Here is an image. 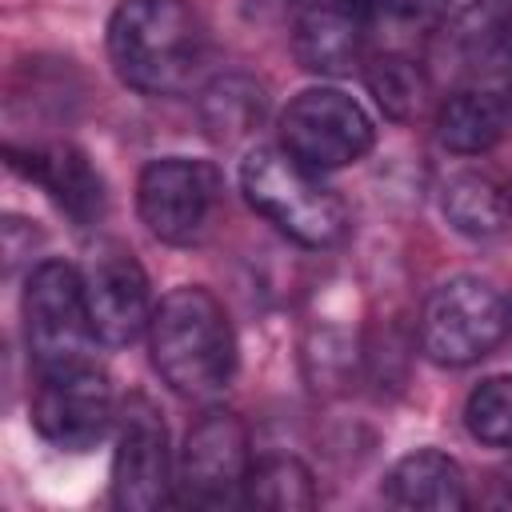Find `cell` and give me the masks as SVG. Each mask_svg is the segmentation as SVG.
Wrapping results in <instances>:
<instances>
[{
  "label": "cell",
  "instance_id": "16",
  "mask_svg": "<svg viewBox=\"0 0 512 512\" xmlns=\"http://www.w3.org/2000/svg\"><path fill=\"white\" fill-rule=\"evenodd\" d=\"M508 128L512 120H508L504 92H492V88H456L452 96H444L436 112V140L460 156L488 152Z\"/></svg>",
  "mask_w": 512,
  "mask_h": 512
},
{
  "label": "cell",
  "instance_id": "2",
  "mask_svg": "<svg viewBox=\"0 0 512 512\" xmlns=\"http://www.w3.org/2000/svg\"><path fill=\"white\" fill-rule=\"evenodd\" d=\"M148 348L160 380L188 400L216 396L236 372V332L228 324V312L200 284L172 288L156 304Z\"/></svg>",
  "mask_w": 512,
  "mask_h": 512
},
{
  "label": "cell",
  "instance_id": "8",
  "mask_svg": "<svg viewBox=\"0 0 512 512\" xmlns=\"http://www.w3.org/2000/svg\"><path fill=\"white\" fill-rule=\"evenodd\" d=\"M220 204V172L208 160L160 156L148 160L136 180V212L144 228L164 244H196Z\"/></svg>",
  "mask_w": 512,
  "mask_h": 512
},
{
  "label": "cell",
  "instance_id": "4",
  "mask_svg": "<svg viewBox=\"0 0 512 512\" xmlns=\"http://www.w3.org/2000/svg\"><path fill=\"white\" fill-rule=\"evenodd\" d=\"M508 332L504 296L480 276H452L436 284L420 308V352L440 368H468L484 360Z\"/></svg>",
  "mask_w": 512,
  "mask_h": 512
},
{
  "label": "cell",
  "instance_id": "9",
  "mask_svg": "<svg viewBox=\"0 0 512 512\" xmlns=\"http://www.w3.org/2000/svg\"><path fill=\"white\" fill-rule=\"evenodd\" d=\"M112 424V384L92 360L40 372V384L32 392V428L48 444L64 452H88L108 436Z\"/></svg>",
  "mask_w": 512,
  "mask_h": 512
},
{
  "label": "cell",
  "instance_id": "13",
  "mask_svg": "<svg viewBox=\"0 0 512 512\" xmlns=\"http://www.w3.org/2000/svg\"><path fill=\"white\" fill-rule=\"evenodd\" d=\"M364 40H368V16L340 0H308L300 4L292 52L304 72L312 76H348L356 64H364Z\"/></svg>",
  "mask_w": 512,
  "mask_h": 512
},
{
  "label": "cell",
  "instance_id": "20",
  "mask_svg": "<svg viewBox=\"0 0 512 512\" xmlns=\"http://www.w3.org/2000/svg\"><path fill=\"white\" fill-rule=\"evenodd\" d=\"M244 500L268 512H308L316 508V480L296 456H264L248 472Z\"/></svg>",
  "mask_w": 512,
  "mask_h": 512
},
{
  "label": "cell",
  "instance_id": "5",
  "mask_svg": "<svg viewBox=\"0 0 512 512\" xmlns=\"http://www.w3.org/2000/svg\"><path fill=\"white\" fill-rule=\"evenodd\" d=\"M24 340L40 372L92 360L96 328L84 300V276L64 260H40L24 284Z\"/></svg>",
  "mask_w": 512,
  "mask_h": 512
},
{
  "label": "cell",
  "instance_id": "18",
  "mask_svg": "<svg viewBox=\"0 0 512 512\" xmlns=\"http://www.w3.org/2000/svg\"><path fill=\"white\" fill-rule=\"evenodd\" d=\"M444 220L472 240H492L512 228V200L504 184L484 172H452L440 188Z\"/></svg>",
  "mask_w": 512,
  "mask_h": 512
},
{
  "label": "cell",
  "instance_id": "23",
  "mask_svg": "<svg viewBox=\"0 0 512 512\" xmlns=\"http://www.w3.org/2000/svg\"><path fill=\"white\" fill-rule=\"evenodd\" d=\"M508 332H512V308H508Z\"/></svg>",
  "mask_w": 512,
  "mask_h": 512
},
{
  "label": "cell",
  "instance_id": "15",
  "mask_svg": "<svg viewBox=\"0 0 512 512\" xmlns=\"http://www.w3.org/2000/svg\"><path fill=\"white\" fill-rule=\"evenodd\" d=\"M448 56L464 72H504L512 68V0L468 4L444 36Z\"/></svg>",
  "mask_w": 512,
  "mask_h": 512
},
{
  "label": "cell",
  "instance_id": "19",
  "mask_svg": "<svg viewBox=\"0 0 512 512\" xmlns=\"http://www.w3.org/2000/svg\"><path fill=\"white\" fill-rule=\"evenodd\" d=\"M364 84L376 96V104L384 108V116H392V120H416L428 108V96H432L428 72L404 52L372 56L364 64Z\"/></svg>",
  "mask_w": 512,
  "mask_h": 512
},
{
  "label": "cell",
  "instance_id": "6",
  "mask_svg": "<svg viewBox=\"0 0 512 512\" xmlns=\"http://www.w3.org/2000/svg\"><path fill=\"white\" fill-rule=\"evenodd\" d=\"M372 140L368 112L340 88H308L280 112V148L320 176L368 156Z\"/></svg>",
  "mask_w": 512,
  "mask_h": 512
},
{
  "label": "cell",
  "instance_id": "17",
  "mask_svg": "<svg viewBox=\"0 0 512 512\" xmlns=\"http://www.w3.org/2000/svg\"><path fill=\"white\" fill-rule=\"evenodd\" d=\"M196 108H200V124H204L208 140L236 144L264 120L268 92L248 72H220L200 88Z\"/></svg>",
  "mask_w": 512,
  "mask_h": 512
},
{
  "label": "cell",
  "instance_id": "10",
  "mask_svg": "<svg viewBox=\"0 0 512 512\" xmlns=\"http://www.w3.org/2000/svg\"><path fill=\"white\" fill-rule=\"evenodd\" d=\"M176 472L168 452V428L148 396H128L116 412L112 452V504L124 512H152L172 500Z\"/></svg>",
  "mask_w": 512,
  "mask_h": 512
},
{
  "label": "cell",
  "instance_id": "21",
  "mask_svg": "<svg viewBox=\"0 0 512 512\" xmlns=\"http://www.w3.org/2000/svg\"><path fill=\"white\" fill-rule=\"evenodd\" d=\"M464 424L472 440L488 448H512V372L480 380L464 400Z\"/></svg>",
  "mask_w": 512,
  "mask_h": 512
},
{
  "label": "cell",
  "instance_id": "22",
  "mask_svg": "<svg viewBox=\"0 0 512 512\" xmlns=\"http://www.w3.org/2000/svg\"><path fill=\"white\" fill-rule=\"evenodd\" d=\"M504 104H508V120H512V80H508V88H504Z\"/></svg>",
  "mask_w": 512,
  "mask_h": 512
},
{
  "label": "cell",
  "instance_id": "11",
  "mask_svg": "<svg viewBox=\"0 0 512 512\" xmlns=\"http://www.w3.org/2000/svg\"><path fill=\"white\" fill-rule=\"evenodd\" d=\"M80 276H84V300H88V316L100 344L124 348L148 332L156 312L148 276L124 244H100Z\"/></svg>",
  "mask_w": 512,
  "mask_h": 512
},
{
  "label": "cell",
  "instance_id": "1",
  "mask_svg": "<svg viewBox=\"0 0 512 512\" xmlns=\"http://www.w3.org/2000/svg\"><path fill=\"white\" fill-rule=\"evenodd\" d=\"M108 60L132 92L184 96L208 72V32L188 0H120L108 20Z\"/></svg>",
  "mask_w": 512,
  "mask_h": 512
},
{
  "label": "cell",
  "instance_id": "12",
  "mask_svg": "<svg viewBox=\"0 0 512 512\" xmlns=\"http://www.w3.org/2000/svg\"><path fill=\"white\" fill-rule=\"evenodd\" d=\"M4 160L24 180L40 184L76 228H92L96 220H104V180L76 144H8Z\"/></svg>",
  "mask_w": 512,
  "mask_h": 512
},
{
  "label": "cell",
  "instance_id": "7",
  "mask_svg": "<svg viewBox=\"0 0 512 512\" xmlns=\"http://www.w3.org/2000/svg\"><path fill=\"white\" fill-rule=\"evenodd\" d=\"M252 472L248 428L232 408H208L184 436L176 460V496L192 508H228L244 500Z\"/></svg>",
  "mask_w": 512,
  "mask_h": 512
},
{
  "label": "cell",
  "instance_id": "3",
  "mask_svg": "<svg viewBox=\"0 0 512 512\" xmlns=\"http://www.w3.org/2000/svg\"><path fill=\"white\" fill-rule=\"evenodd\" d=\"M240 192L256 216L304 248H328L348 232L340 192L284 148H252L240 164Z\"/></svg>",
  "mask_w": 512,
  "mask_h": 512
},
{
  "label": "cell",
  "instance_id": "14",
  "mask_svg": "<svg viewBox=\"0 0 512 512\" xmlns=\"http://www.w3.org/2000/svg\"><path fill=\"white\" fill-rule=\"evenodd\" d=\"M384 496L400 508L456 512L468 504V480L452 456L436 448H416L392 464V472L384 476Z\"/></svg>",
  "mask_w": 512,
  "mask_h": 512
}]
</instances>
